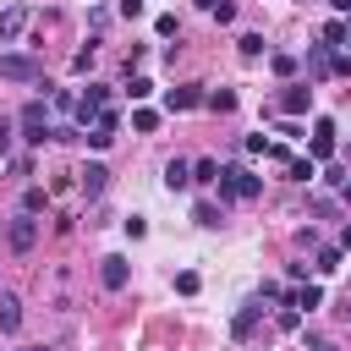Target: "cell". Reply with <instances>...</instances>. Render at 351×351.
<instances>
[{"mask_svg": "<svg viewBox=\"0 0 351 351\" xmlns=\"http://www.w3.org/2000/svg\"><path fill=\"white\" fill-rule=\"evenodd\" d=\"M192 219H197L203 230H214V225H219V208H214V203H197V208H192Z\"/></svg>", "mask_w": 351, "mask_h": 351, "instance_id": "obj_24", "label": "cell"}, {"mask_svg": "<svg viewBox=\"0 0 351 351\" xmlns=\"http://www.w3.org/2000/svg\"><path fill=\"white\" fill-rule=\"evenodd\" d=\"M44 203H49V192H44V186H27V192H22V214H38Z\"/></svg>", "mask_w": 351, "mask_h": 351, "instance_id": "obj_21", "label": "cell"}, {"mask_svg": "<svg viewBox=\"0 0 351 351\" xmlns=\"http://www.w3.org/2000/svg\"><path fill=\"white\" fill-rule=\"evenodd\" d=\"M340 258H346L340 247H313V269H318V274H335V269H340Z\"/></svg>", "mask_w": 351, "mask_h": 351, "instance_id": "obj_15", "label": "cell"}, {"mask_svg": "<svg viewBox=\"0 0 351 351\" xmlns=\"http://www.w3.org/2000/svg\"><path fill=\"white\" fill-rule=\"evenodd\" d=\"M302 5H307V0H302Z\"/></svg>", "mask_w": 351, "mask_h": 351, "instance_id": "obj_44", "label": "cell"}, {"mask_svg": "<svg viewBox=\"0 0 351 351\" xmlns=\"http://www.w3.org/2000/svg\"><path fill=\"white\" fill-rule=\"evenodd\" d=\"M115 11H121V16H126V22H137V16H143V0H121V5H115Z\"/></svg>", "mask_w": 351, "mask_h": 351, "instance_id": "obj_34", "label": "cell"}, {"mask_svg": "<svg viewBox=\"0 0 351 351\" xmlns=\"http://www.w3.org/2000/svg\"><path fill=\"white\" fill-rule=\"evenodd\" d=\"M236 49H241L247 60H258V55H263V33H241V38H236Z\"/></svg>", "mask_w": 351, "mask_h": 351, "instance_id": "obj_20", "label": "cell"}, {"mask_svg": "<svg viewBox=\"0 0 351 351\" xmlns=\"http://www.w3.org/2000/svg\"><path fill=\"white\" fill-rule=\"evenodd\" d=\"M5 247H11V252H33V247H38V219H33V214L5 219Z\"/></svg>", "mask_w": 351, "mask_h": 351, "instance_id": "obj_4", "label": "cell"}, {"mask_svg": "<svg viewBox=\"0 0 351 351\" xmlns=\"http://www.w3.org/2000/svg\"><path fill=\"white\" fill-rule=\"evenodd\" d=\"M16 126H22V137H27V143H44V137H49V104H44V99H33V104H22V115H16Z\"/></svg>", "mask_w": 351, "mask_h": 351, "instance_id": "obj_3", "label": "cell"}, {"mask_svg": "<svg viewBox=\"0 0 351 351\" xmlns=\"http://www.w3.org/2000/svg\"><path fill=\"white\" fill-rule=\"evenodd\" d=\"M258 313H263V307H258V302H247V307L230 318V335H236V340H247V335L258 329Z\"/></svg>", "mask_w": 351, "mask_h": 351, "instance_id": "obj_12", "label": "cell"}, {"mask_svg": "<svg viewBox=\"0 0 351 351\" xmlns=\"http://www.w3.org/2000/svg\"><path fill=\"white\" fill-rule=\"evenodd\" d=\"M329 71L335 77H351V55H329Z\"/></svg>", "mask_w": 351, "mask_h": 351, "instance_id": "obj_33", "label": "cell"}, {"mask_svg": "<svg viewBox=\"0 0 351 351\" xmlns=\"http://www.w3.org/2000/svg\"><path fill=\"white\" fill-rule=\"evenodd\" d=\"M16 324H22V302H16V296H11V291H0V329H5V335H11V329H16Z\"/></svg>", "mask_w": 351, "mask_h": 351, "instance_id": "obj_14", "label": "cell"}, {"mask_svg": "<svg viewBox=\"0 0 351 351\" xmlns=\"http://www.w3.org/2000/svg\"><path fill=\"white\" fill-rule=\"evenodd\" d=\"M329 5H335V11H340V16H346V11H351V0H329Z\"/></svg>", "mask_w": 351, "mask_h": 351, "instance_id": "obj_39", "label": "cell"}, {"mask_svg": "<svg viewBox=\"0 0 351 351\" xmlns=\"http://www.w3.org/2000/svg\"><path fill=\"white\" fill-rule=\"evenodd\" d=\"M335 313H340V318H351V285L340 291V307H335Z\"/></svg>", "mask_w": 351, "mask_h": 351, "instance_id": "obj_37", "label": "cell"}, {"mask_svg": "<svg viewBox=\"0 0 351 351\" xmlns=\"http://www.w3.org/2000/svg\"><path fill=\"white\" fill-rule=\"evenodd\" d=\"M214 181H219V165L214 159H197L192 165V186H214Z\"/></svg>", "mask_w": 351, "mask_h": 351, "instance_id": "obj_18", "label": "cell"}, {"mask_svg": "<svg viewBox=\"0 0 351 351\" xmlns=\"http://www.w3.org/2000/svg\"><path fill=\"white\" fill-rule=\"evenodd\" d=\"M132 126H137V132H154L159 115H154V110H132Z\"/></svg>", "mask_w": 351, "mask_h": 351, "instance_id": "obj_27", "label": "cell"}, {"mask_svg": "<svg viewBox=\"0 0 351 351\" xmlns=\"http://www.w3.org/2000/svg\"><path fill=\"white\" fill-rule=\"evenodd\" d=\"M351 38V27H346V16H335L329 27H324V44H346Z\"/></svg>", "mask_w": 351, "mask_h": 351, "instance_id": "obj_22", "label": "cell"}, {"mask_svg": "<svg viewBox=\"0 0 351 351\" xmlns=\"http://www.w3.org/2000/svg\"><path fill=\"white\" fill-rule=\"evenodd\" d=\"M99 280H104V291H126L132 263H126V258H104V263H99Z\"/></svg>", "mask_w": 351, "mask_h": 351, "instance_id": "obj_8", "label": "cell"}, {"mask_svg": "<svg viewBox=\"0 0 351 351\" xmlns=\"http://www.w3.org/2000/svg\"><path fill=\"white\" fill-rule=\"evenodd\" d=\"M335 154V121H318V132H313V159H329Z\"/></svg>", "mask_w": 351, "mask_h": 351, "instance_id": "obj_13", "label": "cell"}, {"mask_svg": "<svg viewBox=\"0 0 351 351\" xmlns=\"http://www.w3.org/2000/svg\"><path fill=\"white\" fill-rule=\"evenodd\" d=\"M335 247H340V252H351V225L340 230V241H335Z\"/></svg>", "mask_w": 351, "mask_h": 351, "instance_id": "obj_38", "label": "cell"}, {"mask_svg": "<svg viewBox=\"0 0 351 351\" xmlns=\"http://www.w3.org/2000/svg\"><path fill=\"white\" fill-rule=\"evenodd\" d=\"M274 324H280V329H302V313H296V307H291V302H285V307H280V313H274Z\"/></svg>", "mask_w": 351, "mask_h": 351, "instance_id": "obj_26", "label": "cell"}, {"mask_svg": "<svg viewBox=\"0 0 351 351\" xmlns=\"http://www.w3.org/2000/svg\"><path fill=\"white\" fill-rule=\"evenodd\" d=\"M126 236H132V241H143V236H148V219H143V214H132V219H126Z\"/></svg>", "mask_w": 351, "mask_h": 351, "instance_id": "obj_32", "label": "cell"}, {"mask_svg": "<svg viewBox=\"0 0 351 351\" xmlns=\"http://www.w3.org/2000/svg\"><path fill=\"white\" fill-rule=\"evenodd\" d=\"M203 104L219 110V115H230V110H236V93H230V88H214V93H203Z\"/></svg>", "mask_w": 351, "mask_h": 351, "instance_id": "obj_17", "label": "cell"}, {"mask_svg": "<svg viewBox=\"0 0 351 351\" xmlns=\"http://www.w3.org/2000/svg\"><path fill=\"white\" fill-rule=\"evenodd\" d=\"M203 104V88L197 82H181V88H165V110L176 115V110H197Z\"/></svg>", "mask_w": 351, "mask_h": 351, "instance_id": "obj_6", "label": "cell"}, {"mask_svg": "<svg viewBox=\"0 0 351 351\" xmlns=\"http://www.w3.org/2000/svg\"><path fill=\"white\" fill-rule=\"evenodd\" d=\"M307 71L313 77H329V44H313L307 49Z\"/></svg>", "mask_w": 351, "mask_h": 351, "instance_id": "obj_16", "label": "cell"}, {"mask_svg": "<svg viewBox=\"0 0 351 351\" xmlns=\"http://www.w3.org/2000/svg\"><path fill=\"white\" fill-rule=\"evenodd\" d=\"M154 33H159V38H170V33H176V16H170V11H159V16H154Z\"/></svg>", "mask_w": 351, "mask_h": 351, "instance_id": "obj_29", "label": "cell"}, {"mask_svg": "<svg viewBox=\"0 0 351 351\" xmlns=\"http://www.w3.org/2000/svg\"><path fill=\"white\" fill-rule=\"evenodd\" d=\"M318 302H324V291H318V285H302V291L291 296V307H296V313H313Z\"/></svg>", "mask_w": 351, "mask_h": 351, "instance_id": "obj_19", "label": "cell"}, {"mask_svg": "<svg viewBox=\"0 0 351 351\" xmlns=\"http://www.w3.org/2000/svg\"><path fill=\"white\" fill-rule=\"evenodd\" d=\"M71 71H93V44H88V49H77V55H71Z\"/></svg>", "mask_w": 351, "mask_h": 351, "instance_id": "obj_30", "label": "cell"}, {"mask_svg": "<svg viewBox=\"0 0 351 351\" xmlns=\"http://www.w3.org/2000/svg\"><path fill=\"white\" fill-rule=\"evenodd\" d=\"M307 351H340V346H335L329 335H307Z\"/></svg>", "mask_w": 351, "mask_h": 351, "instance_id": "obj_35", "label": "cell"}, {"mask_svg": "<svg viewBox=\"0 0 351 351\" xmlns=\"http://www.w3.org/2000/svg\"><path fill=\"white\" fill-rule=\"evenodd\" d=\"M346 27H351V11H346Z\"/></svg>", "mask_w": 351, "mask_h": 351, "instance_id": "obj_43", "label": "cell"}, {"mask_svg": "<svg viewBox=\"0 0 351 351\" xmlns=\"http://www.w3.org/2000/svg\"><path fill=\"white\" fill-rule=\"evenodd\" d=\"M176 291H181V296H197V274L181 269V274H176Z\"/></svg>", "mask_w": 351, "mask_h": 351, "instance_id": "obj_28", "label": "cell"}, {"mask_svg": "<svg viewBox=\"0 0 351 351\" xmlns=\"http://www.w3.org/2000/svg\"><path fill=\"white\" fill-rule=\"evenodd\" d=\"M197 5H203V11H214V5H219V0H197Z\"/></svg>", "mask_w": 351, "mask_h": 351, "instance_id": "obj_40", "label": "cell"}, {"mask_svg": "<svg viewBox=\"0 0 351 351\" xmlns=\"http://www.w3.org/2000/svg\"><path fill=\"white\" fill-rule=\"evenodd\" d=\"M77 186H82V192H88V197H99V192H104V186H110V170H104V165H99V159H93V165H82V170H77Z\"/></svg>", "mask_w": 351, "mask_h": 351, "instance_id": "obj_10", "label": "cell"}, {"mask_svg": "<svg viewBox=\"0 0 351 351\" xmlns=\"http://www.w3.org/2000/svg\"><path fill=\"white\" fill-rule=\"evenodd\" d=\"M22 351H44V346H22Z\"/></svg>", "mask_w": 351, "mask_h": 351, "instance_id": "obj_42", "label": "cell"}, {"mask_svg": "<svg viewBox=\"0 0 351 351\" xmlns=\"http://www.w3.org/2000/svg\"><path fill=\"white\" fill-rule=\"evenodd\" d=\"M11 154V121H0V159Z\"/></svg>", "mask_w": 351, "mask_h": 351, "instance_id": "obj_36", "label": "cell"}, {"mask_svg": "<svg viewBox=\"0 0 351 351\" xmlns=\"http://www.w3.org/2000/svg\"><path fill=\"white\" fill-rule=\"evenodd\" d=\"M219 197H230V203H252L258 192H263V176H252L247 165H219Z\"/></svg>", "mask_w": 351, "mask_h": 351, "instance_id": "obj_1", "label": "cell"}, {"mask_svg": "<svg viewBox=\"0 0 351 351\" xmlns=\"http://www.w3.org/2000/svg\"><path fill=\"white\" fill-rule=\"evenodd\" d=\"M148 93H154L148 77H126V99H148Z\"/></svg>", "mask_w": 351, "mask_h": 351, "instance_id": "obj_25", "label": "cell"}, {"mask_svg": "<svg viewBox=\"0 0 351 351\" xmlns=\"http://www.w3.org/2000/svg\"><path fill=\"white\" fill-rule=\"evenodd\" d=\"M269 71L274 77H296V55H269Z\"/></svg>", "mask_w": 351, "mask_h": 351, "instance_id": "obj_23", "label": "cell"}, {"mask_svg": "<svg viewBox=\"0 0 351 351\" xmlns=\"http://www.w3.org/2000/svg\"><path fill=\"white\" fill-rule=\"evenodd\" d=\"M291 181H313V159H291Z\"/></svg>", "mask_w": 351, "mask_h": 351, "instance_id": "obj_31", "label": "cell"}, {"mask_svg": "<svg viewBox=\"0 0 351 351\" xmlns=\"http://www.w3.org/2000/svg\"><path fill=\"white\" fill-rule=\"evenodd\" d=\"M280 110H285V115H307V110H313V88H307V82H291V88L280 93Z\"/></svg>", "mask_w": 351, "mask_h": 351, "instance_id": "obj_7", "label": "cell"}, {"mask_svg": "<svg viewBox=\"0 0 351 351\" xmlns=\"http://www.w3.org/2000/svg\"><path fill=\"white\" fill-rule=\"evenodd\" d=\"M22 27H27V5H5L0 11V44H16Z\"/></svg>", "mask_w": 351, "mask_h": 351, "instance_id": "obj_9", "label": "cell"}, {"mask_svg": "<svg viewBox=\"0 0 351 351\" xmlns=\"http://www.w3.org/2000/svg\"><path fill=\"white\" fill-rule=\"evenodd\" d=\"M0 77L5 82H44L38 55H0Z\"/></svg>", "mask_w": 351, "mask_h": 351, "instance_id": "obj_2", "label": "cell"}, {"mask_svg": "<svg viewBox=\"0 0 351 351\" xmlns=\"http://www.w3.org/2000/svg\"><path fill=\"white\" fill-rule=\"evenodd\" d=\"M99 110H110V88H99V82H88V93L77 99V121L88 126V121H99Z\"/></svg>", "mask_w": 351, "mask_h": 351, "instance_id": "obj_5", "label": "cell"}, {"mask_svg": "<svg viewBox=\"0 0 351 351\" xmlns=\"http://www.w3.org/2000/svg\"><path fill=\"white\" fill-rule=\"evenodd\" d=\"M340 197H346V203H351V181H346V186H340Z\"/></svg>", "mask_w": 351, "mask_h": 351, "instance_id": "obj_41", "label": "cell"}, {"mask_svg": "<svg viewBox=\"0 0 351 351\" xmlns=\"http://www.w3.org/2000/svg\"><path fill=\"white\" fill-rule=\"evenodd\" d=\"M165 186H170V192H186V186H192V165H186V159H170V165H165Z\"/></svg>", "mask_w": 351, "mask_h": 351, "instance_id": "obj_11", "label": "cell"}]
</instances>
